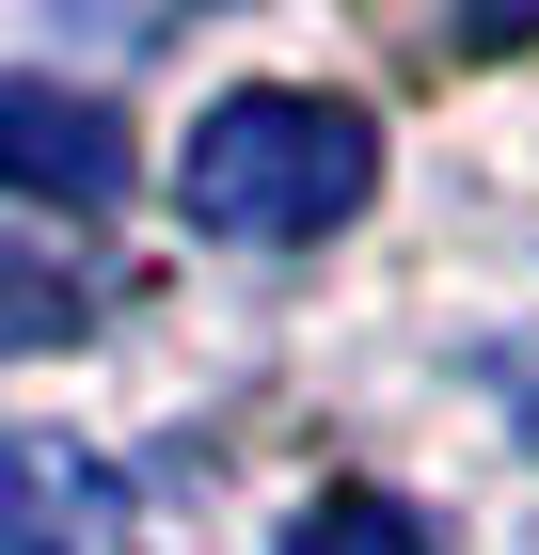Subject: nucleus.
<instances>
[{
  "label": "nucleus",
  "instance_id": "obj_4",
  "mask_svg": "<svg viewBox=\"0 0 539 555\" xmlns=\"http://www.w3.org/2000/svg\"><path fill=\"white\" fill-rule=\"evenodd\" d=\"M95 301H112V270H95L64 222L0 207V349H64V334H95Z\"/></svg>",
  "mask_w": 539,
  "mask_h": 555
},
{
  "label": "nucleus",
  "instance_id": "obj_2",
  "mask_svg": "<svg viewBox=\"0 0 539 555\" xmlns=\"http://www.w3.org/2000/svg\"><path fill=\"white\" fill-rule=\"evenodd\" d=\"M127 175V128L95 112V95H64V80H0V207L33 191V207H95Z\"/></svg>",
  "mask_w": 539,
  "mask_h": 555
},
{
  "label": "nucleus",
  "instance_id": "obj_3",
  "mask_svg": "<svg viewBox=\"0 0 539 555\" xmlns=\"http://www.w3.org/2000/svg\"><path fill=\"white\" fill-rule=\"evenodd\" d=\"M112 461L64 428H0V555H95L112 540Z\"/></svg>",
  "mask_w": 539,
  "mask_h": 555
},
{
  "label": "nucleus",
  "instance_id": "obj_1",
  "mask_svg": "<svg viewBox=\"0 0 539 555\" xmlns=\"http://www.w3.org/2000/svg\"><path fill=\"white\" fill-rule=\"evenodd\" d=\"M381 191V128L349 95H301V80H254L222 95L191 159H175V207L207 222V238H254V255H286V238H333V222Z\"/></svg>",
  "mask_w": 539,
  "mask_h": 555
},
{
  "label": "nucleus",
  "instance_id": "obj_5",
  "mask_svg": "<svg viewBox=\"0 0 539 555\" xmlns=\"http://www.w3.org/2000/svg\"><path fill=\"white\" fill-rule=\"evenodd\" d=\"M286 555H428V524L397 508V492H318V508L286 524Z\"/></svg>",
  "mask_w": 539,
  "mask_h": 555
}]
</instances>
